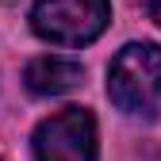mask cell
I'll return each mask as SVG.
<instances>
[{"mask_svg": "<svg viewBox=\"0 0 161 161\" xmlns=\"http://www.w3.org/2000/svg\"><path fill=\"white\" fill-rule=\"evenodd\" d=\"M108 96L130 115L161 111V46L130 42L115 54L108 69Z\"/></svg>", "mask_w": 161, "mask_h": 161, "instance_id": "obj_1", "label": "cell"}, {"mask_svg": "<svg viewBox=\"0 0 161 161\" xmlns=\"http://www.w3.org/2000/svg\"><path fill=\"white\" fill-rule=\"evenodd\" d=\"M111 0H38L31 8V27L54 46H85L108 27Z\"/></svg>", "mask_w": 161, "mask_h": 161, "instance_id": "obj_2", "label": "cell"}, {"mask_svg": "<svg viewBox=\"0 0 161 161\" xmlns=\"http://www.w3.org/2000/svg\"><path fill=\"white\" fill-rule=\"evenodd\" d=\"M35 161H96V123L85 108H65L35 127Z\"/></svg>", "mask_w": 161, "mask_h": 161, "instance_id": "obj_3", "label": "cell"}, {"mask_svg": "<svg viewBox=\"0 0 161 161\" xmlns=\"http://www.w3.org/2000/svg\"><path fill=\"white\" fill-rule=\"evenodd\" d=\"M80 77H85V69L77 62H69V58H35L23 73L27 88L35 96H62V92L80 85Z\"/></svg>", "mask_w": 161, "mask_h": 161, "instance_id": "obj_4", "label": "cell"}, {"mask_svg": "<svg viewBox=\"0 0 161 161\" xmlns=\"http://www.w3.org/2000/svg\"><path fill=\"white\" fill-rule=\"evenodd\" d=\"M150 15H153V23H161V0H150Z\"/></svg>", "mask_w": 161, "mask_h": 161, "instance_id": "obj_5", "label": "cell"}]
</instances>
